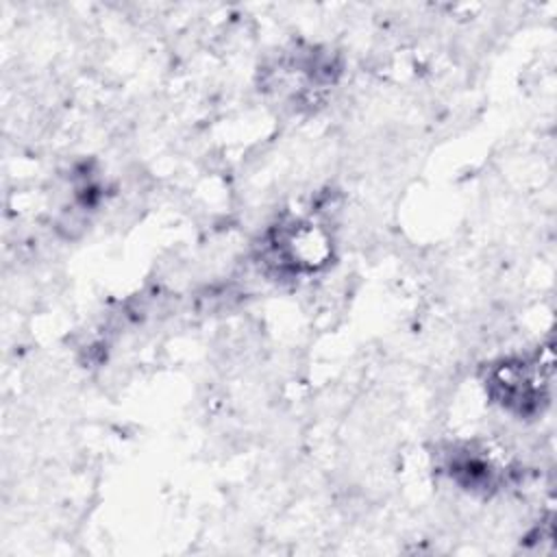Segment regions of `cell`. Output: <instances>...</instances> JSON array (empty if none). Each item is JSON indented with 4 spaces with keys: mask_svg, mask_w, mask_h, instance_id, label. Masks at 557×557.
Here are the masks:
<instances>
[{
    "mask_svg": "<svg viewBox=\"0 0 557 557\" xmlns=\"http://www.w3.org/2000/svg\"><path fill=\"white\" fill-rule=\"evenodd\" d=\"M268 255L285 272H313L329 255V237L311 220H292L272 233Z\"/></svg>",
    "mask_w": 557,
    "mask_h": 557,
    "instance_id": "cell-1",
    "label": "cell"
},
{
    "mask_svg": "<svg viewBox=\"0 0 557 557\" xmlns=\"http://www.w3.org/2000/svg\"><path fill=\"white\" fill-rule=\"evenodd\" d=\"M490 389L503 407L529 411L537 407L542 396L544 376L540 370V361H503L487 376Z\"/></svg>",
    "mask_w": 557,
    "mask_h": 557,
    "instance_id": "cell-2",
    "label": "cell"
}]
</instances>
